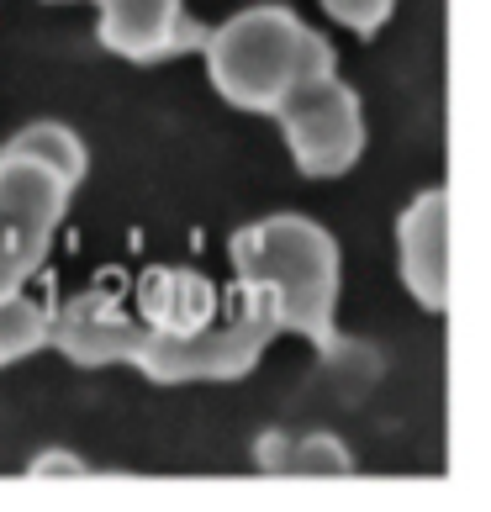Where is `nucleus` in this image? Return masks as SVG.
I'll return each instance as SVG.
<instances>
[{"instance_id": "nucleus-1", "label": "nucleus", "mask_w": 491, "mask_h": 512, "mask_svg": "<svg viewBox=\"0 0 491 512\" xmlns=\"http://www.w3.org/2000/svg\"><path fill=\"white\" fill-rule=\"evenodd\" d=\"M206 74L217 96L238 111H280V101L301 85L333 80L338 53L328 37L296 22L286 6H249L233 22L206 32Z\"/></svg>"}, {"instance_id": "nucleus-12", "label": "nucleus", "mask_w": 491, "mask_h": 512, "mask_svg": "<svg viewBox=\"0 0 491 512\" xmlns=\"http://www.w3.org/2000/svg\"><path fill=\"white\" fill-rule=\"evenodd\" d=\"M291 470L296 476H349L354 454L338 433H307V439L291 444Z\"/></svg>"}, {"instance_id": "nucleus-14", "label": "nucleus", "mask_w": 491, "mask_h": 512, "mask_svg": "<svg viewBox=\"0 0 491 512\" xmlns=\"http://www.w3.org/2000/svg\"><path fill=\"white\" fill-rule=\"evenodd\" d=\"M291 433L286 428H264L259 439H254V449H249V460L264 470V476H280V470H291Z\"/></svg>"}, {"instance_id": "nucleus-11", "label": "nucleus", "mask_w": 491, "mask_h": 512, "mask_svg": "<svg viewBox=\"0 0 491 512\" xmlns=\"http://www.w3.org/2000/svg\"><path fill=\"white\" fill-rule=\"evenodd\" d=\"M6 148H16V154H32V159H43L48 169H59V175H64L69 185H80V180H85V169H90V154H85L80 132H69L64 122H32V127L16 132V138H11Z\"/></svg>"}, {"instance_id": "nucleus-7", "label": "nucleus", "mask_w": 491, "mask_h": 512, "mask_svg": "<svg viewBox=\"0 0 491 512\" xmlns=\"http://www.w3.org/2000/svg\"><path fill=\"white\" fill-rule=\"evenodd\" d=\"M444 191H423L396 222V243H402V280L418 296V307L439 312L449 291V222H444Z\"/></svg>"}, {"instance_id": "nucleus-13", "label": "nucleus", "mask_w": 491, "mask_h": 512, "mask_svg": "<svg viewBox=\"0 0 491 512\" xmlns=\"http://www.w3.org/2000/svg\"><path fill=\"white\" fill-rule=\"evenodd\" d=\"M323 11L333 16L338 27H349V32H381L391 22V11H396V0H323Z\"/></svg>"}, {"instance_id": "nucleus-2", "label": "nucleus", "mask_w": 491, "mask_h": 512, "mask_svg": "<svg viewBox=\"0 0 491 512\" xmlns=\"http://www.w3.org/2000/svg\"><path fill=\"white\" fill-rule=\"evenodd\" d=\"M233 270L249 286V312L270 328H296L307 338L333 333L338 249L307 217H270L233 238Z\"/></svg>"}, {"instance_id": "nucleus-15", "label": "nucleus", "mask_w": 491, "mask_h": 512, "mask_svg": "<svg viewBox=\"0 0 491 512\" xmlns=\"http://www.w3.org/2000/svg\"><path fill=\"white\" fill-rule=\"evenodd\" d=\"M80 460L74 454H64V449H53V454H43V460H32L27 465V476H80Z\"/></svg>"}, {"instance_id": "nucleus-9", "label": "nucleus", "mask_w": 491, "mask_h": 512, "mask_svg": "<svg viewBox=\"0 0 491 512\" xmlns=\"http://www.w3.org/2000/svg\"><path fill=\"white\" fill-rule=\"evenodd\" d=\"M143 312L154 333H196L212 322V286L185 270H159L143 280Z\"/></svg>"}, {"instance_id": "nucleus-10", "label": "nucleus", "mask_w": 491, "mask_h": 512, "mask_svg": "<svg viewBox=\"0 0 491 512\" xmlns=\"http://www.w3.org/2000/svg\"><path fill=\"white\" fill-rule=\"evenodd\" d=\"M48 338H53V312L43 301H32L22 291L0 296V370L37 349H48Z\"/></svg>"}, {"instance_id": "nucleus-6", "label": "nucleus", "mask_w": 491, "mask_h": 512, "mask_svg": "<svg viewBox=\"0 0 491 512\" xmlns=\"http://www.w3.org/2000/svg\"><path fill=\"white\" fill-rule=\"evenodd\" d=\"M101 48L132 64H159L206 43V27L185 16V0H96Z\"/></svg>"}, {"instance_id": "nucleus-8", "label": "nucleus", "mask_w": 491, "mask_h": 512, "mask_svg": "<svg viewBox=\"0 0 491 512\" xmlns=\"http://www.w3.org/2000/svg\"><path fill=\"white\" fill-rule=\"evenodd\" d=\"M138 338H143V328H132L106 296H80L59 322H53L48 344H59L69 359H80V365H106V359L138 354Z\"/></svg>"}, {"instance_id": "nucleus-5", "label": "nucleus", "mask_w": 491, "mask_h": 512, "mask_svg": "<svg viewBox=\"0 0 491 512\" xmlns=\"http://www.w3.org/2000/svg\"><path fill=\"white\" fill-rule=\"evenodd\" d=\"M270 333L275 328L254 312H243V322H233V328H196V333L143 328L132 359H138L154 381H191V375H201V381H233V375H243L259 359Z\"/></svg>"}, {"instance_id": "nucleus-4", "label": "nucleus", "mask_w": 491, "mask_h": 512, "mask_svg": "<svg viewBox=\"0 0 491 512\" xmlns=\"http://www.w3.org/2000/svg\"><path fill=\"white\" fill-rule=\"evenodd\" d=\"M275 117H280V132H286L291 159L301 164V175H312V180H338L365 154L360 96L338 80H317V85L291 90Z\"/></svg>"}, {"instance_id": "nucleus-3", "label": "nucleus", "mask_w": 491, "mask_h": 512, "mask_svg": "<svg viewBox=\"0 0 491 512\" xmlns=\"http://www.w3.org/2000/svg\"><path fill=\"white\" fill-rule=\"evenodd\" d=\"M74 185L43 159L0 148V296L22 291L43 264L53 227L69 212Z\"/></svg>"}]
</instances>
